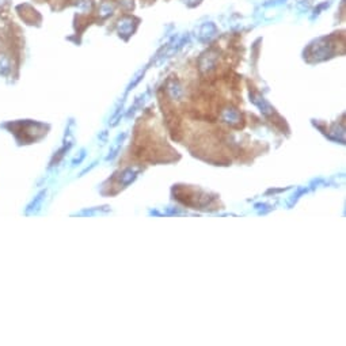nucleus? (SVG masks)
<instances>
[{
	"mask_svg": "<svg viewBox=\"0 0 346 346\" xmlns=\"http://www.w3.org/2000/svg\"><path fill=\"white\" fill-rule=\"evenodd\" d=\"M43 195H45V192H41V193L37 195V197H34L33 202H31L30 205L27 207V209H26V213L36 212L37 209H40V207H41V202H43Z\"/></svg>",
	"mask_w": 346,
	"mask_h": 346,
	"instance_id": "1",
	"label": "nucleus"
}]
</instances>
